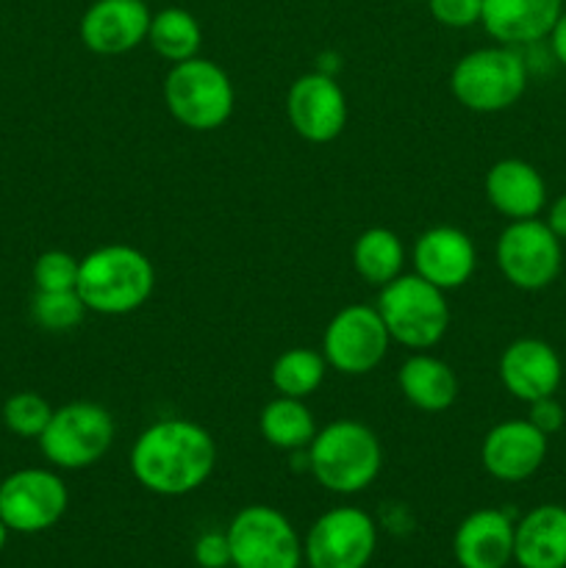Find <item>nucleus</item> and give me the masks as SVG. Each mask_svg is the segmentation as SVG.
I'll return each instance as SVG.
<instances>
[{
    "mask_svg": "<svg viewBox=\"0 0 566 568\" xmlns=\"http://www.w3.org/2000/svg\"><path fill=\"white\" fill-rule=\"evenodd\" d=\"M527 89V64L508 44L477 48L461 55L449 72V92L475 114L511 109Z\"/></svg>",
    "mask_w": 566,
    "mask_h": 568,
    "instance_id": "obj_6",
    "label": "nucleus"
},
{
    "mask_svg": "<svg viewBox=\"0 0 566 568\" xmlns=\"http://www.w3.org/2000/svg\"><path fill=\"white\" fill-rule=\"evenodd\" d=\"M564 0H483L481 26L497 44L522 48L549 37Z\"/></svg>",
    "mask_w": 566,
    "mask_h": 568,
    "instance_id": "obj_19",
    "label": "nucleus"
},
{
    "mask_svg": "<svg viewBox=\"0 0 566 568\" xmlns=\"http://www.w3.org/2000/svg\"><path fill=\"white\" fill-rule=\"evenodd\" d=\"M286 116L294 133L311 144H327L347 128V98L327 72H305L289 87Z\"/></svg>",
    "mask_w": 566,
    "mask_h": 568,
    "instance_id": "obj_13",
    "label": "nucleus"
},
{
    "mask_svg": "<svg viewBox=\"0 0 566 568\" xmlns=\"http://www.w3.org/2000/svg\"><path fill=\"white\" fill-rule=\"evenodd\" d=\"M117 422L103 405L75 399L53 408L48 427L37 438L44 460L53 469L81 471L100 464L114 447Z\"/></svg>",
    "mask_w": 566,
    "mask_h": 568,
    "instance_id": "obj_7",
    "label": "nucleus"
},
{
    "mask_svg": "<svg viewBox=\"0 0 566 568\" xmlns=\"http://www.w3.org/2000/svg\"><path fill=\"white\" fill-rule=\"evenodd\" d=\"M405 3H416V0H405Z\"/></svg>",
    "mask_w": 566,
    "mask_h": 568,
    "instance_id": "obj_36",
    "label": "nucleus"
},
{
    "mask_svg": "<svg viewBox=\"0 0 566 568\" xmlns=\"http://www.w3.org/2000/svg\"><path fill=\"white\" fill-rule=\"evenodd\" d=\"M397 386L405 403L414 405L416 410H425V414L449 410L461 394V383L453 366L431 355L427 349L425 353H411L400 364Z\"/></svg>",
    "mask_w": 566,
    "mask_h": 568,
    "instance_id": "obj_22",
    "label": "nucleus"
},
{
    "mask_svg": "<svg viewBox=\"0 0 566 568\" xmlns=\"http://www.w3.org/2000/svg\"><path fill=\"white\" fill-rule=\"evenodd\" d=\"M527 422H530L533 427H538V430L549 438L553 433H558L560 427H564V408H560V403L555 397H542L536 399V403H530V416H527Z\"/></svg>",
    "mask_w": 566,
    "mask_h": 568,
    "instance_id": "obj_32",
    "label": "nucleus"
},
{
    "mask_svg": "<svg viewBox=\"0 0 566 568\" xmlns=\"http://www.w3.org/2000/svg\"><path fill=\"white\" fill-rule=\"evenodd\" d=\"M150 6L144 0H94L81 17L83 48L94 55H122L148 42Z\"/></svg>",
    "mask_w": 566,
    "mask_h": 568,
    "instance_id": "obj_14",
    "label": "nucleus"
},
{
    "mask_svg": "<svg viewBox=\"0 0 566 568\" xmlns=\"http://www.w3.org/2000/svg\"><path fill=\"white\" fill-rule=\"evenodd\" d=\"M67 508L70 491L53 469L28 466L11 471L0 483V521L9 527V532L37 536L50 530L64 519Z\"/></svg>",
    "mask_w": 566,
    "mask_h": 568,
    "instance_id": "obj_9",
    "label": "nucleus"
},
{
    "mask_svg": "<svg viewBox=\"0 0 566 568\" xmlns=\"http://www.w3.org/2000/svg\"><path fill=\"white\" fill-rule=\"evenodd\" d=\"M192 558L200 568H228L231 566V544L225 532L209 530L194 541Z\"/></svg>",
    "mask_w": 566,
    "mask_h": 568,
    "instance_id": "obj_31",
    "label": "nucleus"
},
{
    "mask_svg": "<svg viewBox=\"0 0 566 568\" xmlns=\"http://www.w3.org/2000/svg\"><path fill=\"white\" fill-rule=\"evenodd\" d=\"M259 430L270 447L283 449V453H303L314 442L320 427H316L314 414L305 405V399L281 397L277 394L275 399H270L261 408Z\"/></svg>",
    "mask_w": 566,
    "mask_h": 568,
    "instance_id": "obj_23",
    "label": "nucleus"
},
{
    "mask_svg": "<svg viewBox=\"0 0 566 568\" xmlns=\"http://www.w3.org/2000/svg\"><path fill=\"white\" fill-rule=\"evenodd\" d=\"M155 288L153 261L128 244H103L81 258L75 292L87 311L125 316L142 308Z\"/></svg>",
    "mask_w": 566,
    "mask_h": 568,
    "instance_id": "obj_2",
    "label": "nucleus"
},
{
    "mask_svg": "<svg viewBox=\"0 0 566 568\" xmlns=\"http://www.w3.org/2000/svg\"><path fill=\"white\" fill-rule=\"evenodd\" d=\"M31 316L42 331L48 333H70L87 316V305L78 297V292H37L31 303Z\"/></svg>",
    "mask_w": 566,
    "mask_h": 568,
    "instance_id": "obj_27",
    "label": "nucleus"
},
{
    "mask_svg": "<svg viewBox=\"0 0 566 568\" xmlns=\"http://www.w3.org/2000/svg\"><path fill=\"white\" fill-rule=\"evenodd\" d=\"M216 469V442L203 425L170 416L144 427L131 447V475L155 497H186Z\"/></svg>",
    "mask_w": 566,
    "mask_h": 568,
    "instance_id": "obj_1",
    "label": "nucleus"
},
{
    "mask_svg": "<svg viewBox=\"0 0 566 568\" xmlns=\"http://www.w3.org/2000/svg\"><path fill=\"white\" fill-rule=\"evenodd\" d=\"M233 568H300L303 538L272 505H247L225 530Z\"/></svg>",
    "mask_w": 566,
    "mask_h": 568,
    "instance_id": "obj_8",
    "label": "nucleus"
},
{
    "mask_svg": "<svg viewBox=\"0 0 566 568\" xmlns=\"http://www.w3.org/2000/svg\"><path fill=\"white\" fill-rule=\"evenodd\" d=\"M547 225L555 236L564 242L566 239V194H560L553 205H549V216H547Z\"/></svg>",
    "mask_w": 566,
    "mask_h": 568,
    "instance_id": "obj_34",
    "label": "nucleus"
},
{
    "mask_svg": "<svg viewBox=\"0 0 566 568\" xmlns=\"http://www.w3.org/2000/svg\"><path fill=\"white\" fill-rule=\"evenodd\" d=\"M514 560L519 568H566L564 505H538L516 521Z\"/></svg>",
    "mask_w": 566,
    "mask_h": 568,
    "instance_id": "obj_21",
    "label": "nucleus"
},
{
    "mask_svg": "<svg viewBox=\"0 0 566 568\" xmlns=\"http://www.w3.org/2000/svg\"><path fill=\"white\" fill-rule=\"evenodd\" d=\"M547 458V436L527 419L494 425L481 444V464L494 480L522 483L536 475Z\"/></svg>",
    "mask_w": 566,
    "mask_h": 568,
    "instance_id": "obj_16",
    "label": "nucleus"
},
{
    "mask_svg": "<svg viewBox=\"0 0 566 568\" xmlns=\"http://www.w3.org/2000/svg\"><path fill=\"white\" fill-rule=\"evenodd\" d=\"M549 48H553V55L566 67V9L560 11L558 22L555 28L549 31Z\"/></svg>",
    "mask_w": 566,
    "mask_h": 568,
    "instance_id": "obj_33",
    "label": "nucleus"
},
{
    "mask_svg": "<svg viewBox=\"0 0 566 568\" xmlns=\"http://www.w3.org/2000/svg\"><path fill=\"white\" fill-rule=\"evenodd\" d=\"M327 375V361L322 355V349H309V347H292L286 353H281L275 358L270 369L272 388H275L281 397H294V399H309L311 394H316V388L322 386Z\"/></svg>",
    "mask_w": 566,
    "mask_h": 568,
    "instance_id": "obj_26",
    "label": "nucleus"
},
{
    "mask_svg": "<svg viewBox=\"0 0 566 568\" xmlns=\"http://www.w3.org/2000/svg\"><path fill=\"white\" fill-rule=\"evenodd\" d=\"M388 344H392V336L381 314L375 305L366 303L344 305L333 314L322 333V355L327 366L350 377L370 375L372 369H377L386 358Z\"/></svg>",
    "mask_w": 566,
    "mask_h": 568,
    "instance_id": "obj_11",
    "label": "nucleus"
},
{
    "mask_svg": "<svg viewBox=\"0 0 566 568\" xmlns=\"http://www.w3.org/2000/svg\"><path fill=\"white\" fill-rule=\"evenodd\" d=\"M497 375L511 397L530 405L558 392L564 366L558 353L542 338H516L499 355Z\"/></svg>",
    "mask_w": 566,
    "mask_h": 568,
    "instance_id": "obj_17",
    "label": "nucleus"
},
{
    "mask_svg": "<svg viewBox=\"0 0 566 568\" xmlns=\"http://www.w3.org/2000/svg\"><path fill=\"white\" fill-rule=\"evenodd\" d=\"M375 308L392 342L405 349L425 353V349H433L447 336V292L427 283L416 272L400 275L392 283H386L377 294Z\"/></svg>",
    "mask_w": 566,
    "mask_h": 568,
    "instance_id": "obj_4",
    "label": "nucleus"
},
{
    "mask_svg": "<svg viewBox=\"0 0 566 568\" xmlns=\"http://www.w3.org/2000/svg\"><path fill=\"white\" fill-rule=\"evenodd\" d=\"M486 197L494 211L514 220H533L547 203V186L542 172L522 159H503L486 172Z\"/></svg>",
    "mask_w": 566,
    "mask_h": 568,
    "instance_id": "obj_20",
    "label": "nucleus"
},
{
    "mask_svg": "<svg viewBox=\"0 0 566 568\" xmlns=\"http://www.w3.org/2000/svg\"><path fill=\"white\" fill-rule=\"evenodd\" d=\"M6 541H9V527H6L3 521H0V552H3V549H6Z\"/></svg>",
    "mask_w": 566,
    "mask_h": 568,
    "instance_id": "obj_35",
    "label": "nucleus"
},
{
    "mask_svg": "<svg viewBox=\"0 0 566 568\" xmlns=\"http://www.w3.org/2000/svg\"><path fill=\"white\" fill-rule=\"evenodd\" d=\"M497 270L522 292H542L560 275V239L542 220H514L497 236Z\"/></svg>",
    "mask_w": 566,
    "mask_h": 568,
    "instance_id": "obj_10",
    "label": "nucleus"
},
{
    "mask_svg": "<svg viewBox=\"0 0 566 568\" xmlns=\"http://www.w3.org/2000/svg\"><path fill=\"white\" fill-rule=\"evenodd\" d=\"M453 558L461 568H505L514 560V519L505 510H472L453 536Z\"/></svg>",
    "mask_w": 566,
    "mask_h": 568,
    "instance_id": "obj_18",
    "label": "nucleus"
},
{
    "mask_svg": "<svg viewBox=\"0 0 566 568\" xmlns=\"http://www.w3.org/2000/svg\"><path fill=\"white\" fill-rule=\"evenodd\" d=\"M78 266L81 258L64 253V250H48L33 261V286L37 292H72L78 283Z\"/></svg>",
    "mask_w": 566,
    "mask_h": 568,
    "instance_id": "obj_29",
    "label": "nucleus"
},
{
    "mask_svg": "<svg viewBox=\"0 0 566 568\" xmlns=\"http://www.w3.org/2000/svg\"><path fill=\"white\" fill-rule=\"evenodd\" d=\"M50 416H53V408L37 392H17L3 403V425L17 438H39Z\"/></svg>",
    "mask_w": 566,
    "mask_h": 568,
    "instance_id": "obj_28",
    "label": "nucleus"
},
{
    "mask_svg": "<svg viewBox=\"0 0 566 568\" xmlns=\"http://www.w3.org/2000/svg\"><path fill=\"white\" fill-rule=\"evenodd\" d=\"M148 42L155 50V55H161L170 64H178V61L200 55L203 28L192 11L181 9V6H166V9L155 11L153 20H150Z\"/></svg>",
    "mask_w": 566,
    "mask_h": 568,
    "instance_id": "obj_25",
    "label": "nucleus"
},
{
    "mask_svg": "<svg viewBox=\"0 0 566 568\" xmlns=\"http://www.w3.org/2000/svg\"><path fill=\"white\" fill-rule=\"evenodd\" d=\"M405 247L388 227H366L353 244V270L370 286L383 288L403 275Z\"/></svg>",
    "mask_w": 566,
    "mask_h": 568,
    "instance_id": "obj_24",
    "label": "nucleus"
},
{
    "mask_svg": "<svg viewBox=\"0 0 566 568\" xmlns=\"http://www.w3.org/2000/svg\"><path fill=\"white\" fill-rule=\"evenodd\" d=\"M433 20L444 28L481 26L483 0H425Z\"/></svg>",
    "mask_w": 566,
    "mask_h": 568,
    "instance_id": "obj_30",
    "label": "nucleus"
},
{
    "mask_svg": "<svg viewBox=\"0 0 566 568\" xmlns=\"http://www.w3.org/2000/svg\"><path fill=\"white\" fill-rule=\"evenodd\" d=\"M375 549V519L364 508L338 505L309 527L303 558L309 568H366Z\"/></svg>",
    "mask_w": 566,
    "mask_h": 568,
    "instance_id": "obj_12",
    "label": "nucleus"
},
{
    "mask_svg": "<svg viewBox=\"0 0 566 568\" xmlns=\"http://www.w3.org/2000/svg\"><path fill=\"white\" fill-rule=\"evenodd\" d=\"M305 458L314 480L342 497L366 491L383 469L381 438L370 425L355 419H336L316 430Z\"/></svg>",
    "mask_w": 566,
    "mask_h": 568,
    "instance_id": "obj_3",
    "label": "nucleus"
},
{
    "mask_svg": "<svg viewBox=\"0 0 566 568\" xmlns=\"http://www.w3.org/2000/svg\"><path fill=\"white\" fill-rule=\"evenodd\" d=\"M411 261L416 275L442 292H453L475 275L477 250L469 233L461 227L433 225L420 233L411 250Z\"/></svg>",
    "mask_w": 566,
    "mask_h": 568,
    "instance_id": "obj_15",
    "label": "nucleus"
},
{
    "mask_svg": "<svg viewBox=\"0 0 566 568\" xmlns=\"http://www.w3.org/2000/svg\"><path fill=\"white\" fill-rule=\"evenodd\" d=\"M161 92L172 120L198 133H211L225 125L236 105L231 75L203 55L172 64Z\"/></svg>",
    "mask_w": 566,
    "mask_h": 568,
    "instance_id": "obj_5",
    "label": "nucleus"
}]
</instances>
